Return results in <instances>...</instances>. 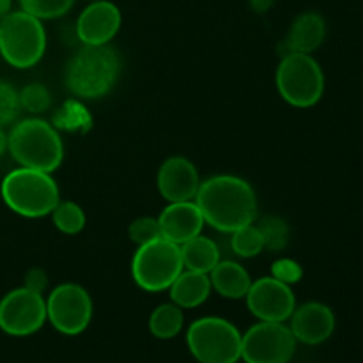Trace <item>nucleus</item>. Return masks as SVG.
<instances>
[{
  "mask_svg": "<svg viewBox=\"0 0 363 363\" xmlns=\"http://www.w3.org/2000/svg\"><path fill=\"white\" fill-rule=\"evenodd\" d=\"M170 289V298L181 308H195L204 303L211 293V280L208 273L199 272H181V275L174 280Z\"/></svg>",
  "mask_w": 363,
  "mask_h": 363,
  "instance_id": "a211bd4d",
  "label": "nucleus"
},
{
  "mask_svg": "<svg viewBox=\"0 0 363 363\" xmlns=\"http://www.w3.org/2000/svg\"><path fill=\"white\" fill-rule=\"evenodd\" d=\"M11 6H13V0H0V20L11 13Z\"/></svg>",
  "mask_w": 363,
  "mask_h": 363,
  "instance_id": "2f4dec72",
  "label": "nucleus"
},
{
  "mask_svg": "<svg viewBox=\"0 0 363 363\" xmlns=\"http://www.w3.org/2000/svg\"><path fill=\"white\" fill-rule=\"evenodd\" d=\"M158 223L162 236L181 247L188 240L201 234L204 216L197 202H170V206H167L160 215Z\"/></svg>",
  "mask_w": 363,
  "mask_h": 363,
  "instance_id": "dca6fc26",
  "label": "nucleus"
},
{
  "mask_svg": "<svg viewBox=\"0 0 363 363\" xmlns=\"http://www.w3.org/2000/svg\"><path fill=\"white\" fill-rule=\"evenodd\" d=\"M250 6L254 7L257 13H266V11L273 6V0H250Z\"/></svg>",
  "mask_w": 363,
  "mask_h": 363,
  "instance_id": "7c9ffc66",
  "label": "nucleus"
},
{
  "mask_svg": "<svg viewBox=\"0 0 363 363\" xmlns=\"http://www.w3.org/2000/svg\"><path fill=\"white\" fill-rule=\"evenodd\" d=\"M245 298L248 311L259 321L286 323L296 308L293 289L273 277L255 280Z\"/></svg>",
  "mask_w": 363,
  "mask_h": 363,
  "instance_id": "f8f14e48",
  "label": "nucleus"
},
{
  "mask_svg": "<svg viewBox=\"0 0 363 363\" xmlns=\"http://www.w3.org/2000/svg\"><path fill=\"white\" fill-rule=\"evenodd\" d=\"M181 247L165 240H158L138 247L131 262V273L138 287L149 293H160L169 289L174 280L183 272Z\"/></svg>",
  "mask_w": 363,
  "mask_h": 363,
  "instance_id": "423d86ee",
  "label": "nucleus"
},
{
  "mask_svg": "<svg viewBox=\"0 0 363 363\" xmlns=\"http://www.w3.org/2000/svg\"><path fill=\"white\" fill-rule=\"evenodd\" d=\"M0 191L7 208L25 218L50 215L59 204V186L52 176L27 167L7 174Z\"/></svg>",
  "mask_w": 363,
  "mask_h": 363,
  "instance_id": "20e7f679",
  "label": "nucleus"
},
{
  "mask_svg": "<svg viewBox=\"0 0 363 363\" xmlns=\"http://www.w3.org/2000/svg\"><path fill=\"white\" fill-rule=\"evenodd\" d=\"M46 319L62 335H80L92 319V300L78 284L55 287L46 301Z\"/></svg>",
  "mask_w": 363,
  "mask_h": 363,
  "instance_id": "9d476101",
  "label": "nucleus"
},
{
  "mask_svg": "<svg viewBox=\"0 0 363 363\" xmlns=\"http://www.w3.org/2000/svg\"><path fill=\"white\" fill-rule=\"evenodd\" d=\"M233 250L241 257H255L264 250V240L257 225H245L233 233Z\"/></svg>",
  "mask_w": 363,
  "mask_h": 363,
  "instance_id": "b1692460",
  "label": "nucleus"
},
{
  "mask_svg": "<svg viewBox=\"0 0 363 363\" xmlns=\"http://www.w3.org/2000/svg\"><path fill=\"white\" fill-rule=\"evenodd\" d=\"M291 332L294 339L308 346H318L328 340L335 330V315L325 303L311 301L294 308L291 315Z\"/></svg>",
  "mask_w": 363,
  "mask_h": 363,
  "instance_id": "4468645a",
  "label": "nucleus"
},
{
  "mask_svg": "<svg viewBox=\"0 0 363 363\" xmlns=\"http://www.w3.org/2000/svg\"><path fill=\"white\" fill-rule=\"evenodd\" d=\"M20 108V94L16 89L7 82L0 80V126L13 123Z\"/></svg>",
  "mask_w": 363,
  "mask_h": 363,
  "instance_id": "bb28decb",
  "label": "nucleus"
},
{
  "mask_svg": "<svg viewBox=\"0 0 363 363\" xmlns=\"http://www.w3.org/2000/svg\"><path fill=\"white\" fill-rule=\"evenodd\" d=\"M277 89L289 105L314 106L325 92V74L308 53H287L277 69Z\"/></svg>",
  "mask_w": 363,
  "mask_h": 363,
  "instance_id": "0eeeda50",
  "label": "nucleus"
},
{
  "mask_svg": "<svg viewBox=\"0 0 363 363\" xmlns=\"http://www.w3.org/2000/svg\"><path fill=\"white\" fill-rule=\"evenodd\" d=\"M121 27V11L116 4L94 0L82 11L77 21V35L84 45H106Z\"/></svg>",
  "mask_w": 363,
  "mask_h": 363,
  "instance_id": "ddd939ff",
  "label": "nucleus"
},
{
  "mask_svg": "<svg viewBox=\"0 0 363 363\" xmlns=\"http://www.w3.org/2000/svg\"><path fill=\"white\" fill-rule=\"evenodd\" d=\"M119 71L121 60L116 50L106 45H85L67 62L66 85L78 98H101L112 91Z\"/></svg>",
  "mask_w": 363,
  "mask_h": 363,
  "instance_id": "f03ea898",
  "label": "nucleus"
},
{
  "mask_svg": "<svg viewBox=\"0 0 363 363\" xmlns=\"http://www.w3.org/2000/svg\"><path fill=\"white\" fill-rule=\"evenodd\" d=\"M46 284H48L46 273L43 272V269L34 268V269H30L27 275H25V286L23 287H27V289H30V291H35V293H43L46 287Z\"/></svg>",
  "mask_w": 363,
  "mask_h": 363,
  "instance_id": "c756f323",
  "label": "nucleus"
},
{
  "mask_svg": "<svg viewBox=\"0 0 363 363\" xmlns=\"http://www.w3.org/2000/svg\"><path fill=\"white\" fill-rule=\"evenodd\" d=\"M326 38L325 18L318 13H303L293 21L286 39L279 45L280 55L287 53H312Z\"/></svg>",
  "mask_w": 363,
  "mask_h": 363,
  "instance_id": "f3484780",
  "label": "nucleus"
},
{
  "mask_svg": "<svg viewBox=\"0 0 363 363\" xmlns=\"http://www.w3.org/2000/svg\"><path fill=\"white\" fill-rule=\"evenodd\" d=\"M257 229L261 230L262 240H264V248L272 252L284 250L289 241V227L279 216H264L257 223Z\"/></svg>",
  "mask_w": 363,
  "mask_h": 363,
  "instance_id": "5701e85b",
  "label": "nucleus"
},
{
  "mask_svg": "<svg viewBox=\"0 0 363 363\" xmlns=\"http://www.w3.org/2000/svg\"><path fill=\"white\" fill-rule=\"evenodd\" d=\"M46 50V32L41 20L25 11H11L0 20V55L18 69L41 60Z\"/></svg>",
  "mask_w": 363,
  "mask_h": 363,
  "instance_id": "39448f33",
  "label": "nucleus"
},
{
  "mask_svg": "<svg viewBox=\"0 0 363 363\" xmlns=\"http://www.w3.org/2000/svg\"><path fill=\"white\" fill-rule=\"evenodd\" d=\"M184 325V315L176 303H163L149 318V332L156 339L169 340L179 335Z\"/></svg>",
  "mask_w": 363,
  "mask_h": 363,
  "instance_id": "412c9836",
  "label": "nucleus"
},
{
  "mask_svg": "<svg viewBox=\"0 0 363 363\" xmlns=\"http://www.w3.org/2000/svg\"><path fill=\"white\" fill-rule=\"evenodd\" d=\"M18 94H20L21 108H25L30 113H43L52 105L48 89L41 84H28Z\"/></svg>",
  "mask_w": 363,
  "mask_h": 363,
  "instance_id": "a878e982",
  "label": "nucleus"
},
{
  "mask_svg": "<svg viewBox=\"0 0 363 363\" xmlns=\"http://www.w3.org/2000/svg\"><path fill=\"white\" fill-rule=\"evenodd\" d=\"M204 222L222 233L250 225L257 216V197L250 184L236 176H215L204 181L195 195Z\"/></svg>",
  "mask_w": 363,
  "mask_h": 363,
  "instance_id": "f257e3e1",
  "label": "nucleus"
},
{
  "mask_svg": "<svg viewBox=\"0 0 363 363\" xmlns=\"http://www.w3.org/2000/svg\"><path fill=\"white\" fill-rule=\"evenodd\" d=\"M52 215L55 227L64 234H78L85 227L84 209L74 202H59Z\"/></svg>",
  "mask_w": 363,
  "mask_h": 363,
  "instance_id": "4be33fe9",
  "label": "nucleus"
},
{
  "mask_svg": "<svg viewBox=\"0 0 363 363\" xmlns=\"http://www.w3.org/2000/svg\"><path fill=\"white\" fill-rule=\"evenodd\" d=\"M272 273L273 279L280 280V282L287 284V286L300 282L301 277H303V269H301V266L298 264L296 261H293V259H280V261H277L275 264H273Z\"/></svg>",
  "mask_w": 363,
  "mask_h": 363,
  "instance_id": "c85d7f7f",
  "label": "nucleus"
},
{
  "mask_svg": "<svg viewBox=\"0 0 363 363\" xmlns=\"http://www.w3.org/2000/svg\"><path fill=\"white\" fill-rule=\"evenodd\" d=\"M7 149L13 158L27 169L53 172L64 158L59 133L43 119H25L7 135Z\"/></svg>",
  "mask_w": 363,
  "mask_h": 363,
  "instance_id": "7ed1b4c3",
  "label": "nucleus"
},
{
  "mask_svg": "<svg viewBox=\"0 0 363 363\" xmlns=\"http://www.w3.org/2000/svg\"><path fill=\"white\" fill-rule=\"evenodd\" d=\"M211 287L218 291L223 298L240 300L247 296L252 286L250 275L241 264L233 261H220L211 269Z\"/></svg>",
  "mask_w": 363,
  "mask_h": 363,
  "instance_id": "6ab92c4d",
  "label": "nucleus"
},
{
  "mask_svg": "<svg viewBox=\"0 0 363 363\" xmlns=\"http://www.w3.org/2000/svg\"><path fill=\"white\" fill-rule=\"evenodd\" d=\"M181 257L184 268L190 272L211 273V269L220 262V250L215 241L199 234L181 245Z\"/></svg>",
  "mask_w": 363,
  "mask_h": 363,
  "instance_id": "aec40b11",
  "label": "nucleus"
},
{
  "mask_svg": "<svg viewBox=\"0 0 363 363\" xmlns=\"http://www.w3.org/2000/svg\"><path fill=\"white\" fill-rule=\"evenodd\" d=\"M46 321V301L41 293L20 287L0 300V330L11 337H28Z\"/></svg>",
  "mask_w": 363,
  "mask_h": 363,
  "instance_id": "9b49d317",
  "label": "nucleus"
},
{
  "mask_svg": "<svg viewBox=\"0 0 363 363\" xmlns=\"http://www.w3.org/2000/svg\"><path fill=\"white\" fill-rule=\"evenodd\" d=\"M186 344L199 363H238L241 360V333L222 318H202L190 326Z\"/></svg>",
  "mask_w": 363,
  "mask_h": 363,
  "instance_id": "6e6552de",
  "label": "nucleus"
},
{
  "mask_svg": "<svg viewBox=\"0 0 363 363\" xmlns=\"http://www.w3.org/2000/svg\"><path fill=\"white\" fill-rule=\"evenodd\" d=\"M201 181L194 163L181 156L169 158L158 172V190L169 202H186L195 199Z\"/></svg>",
  "mask_w": 363,
  "mask_h": 363,
  "instance_id": "2eb2a0df",
  "label": "nucleus"
},
{
  "mask_svg": "<svg viewBox=\"0 0 363 363\" xmlns=\"http://www.w3.org/2000/svg\"><path fill=\"white\" fill-rule=\"evenodd\" d=\"M296 342L284 323L261 321L241 335V360L245 363H289Z\"/></svg>",
  "mask_w": 363,
  "mask_h": 363,
  "instance_id": "1a4fd4ad",
  "label": "nucleus"
},
{
  "mask_svg": "<svg viewBox=\"0 0 363 363\" xmlns=\"http://www.w3.org/2000/svg\"><path fill=\"white\" fill-rule=\"evenodd\" d=\"M74 0H20L21 11L32 14L38 20H52L66 14L73 7Z\"/></svg>",
  "mask_w": 363,
  "mask_h": 363,
  "instance_id": "393cba45",
  "label": "nucleus"
},
{
  "mask_svg": "<svg viewBox=\"0 0 363 363\" xmlns=\"http://www.w3.org/2000/svg\"><path fill=\"white\" fill-rule=\"evenodd\" d=\"M130 238L138 247H142L145 243H151V241L158 240V238H163L162 230H160L158 218L142 216V218L135 220L130 225Z\"/></svg>",
  "mask_w": 363,
  "mask_h": 363,
  "instance_id": "cd10ccee",
  "label": "nucleus"
},
{
  "mask_svg": "<svg viewBox=\"0 0 363 363\" xmlns=\"http://www.w3.org/2000/svg\"><path fill=\"white\" fill-rule=\"evenodd\" d=\"M6 149H7V135L4 133V130L0 128V156L6 152Z\"/></svg>",
  "mask_w": 363,
  "mask_h": 363,
  "instance_id": "473e14b6",
  "label": "nucleus"
},
{
  "mask_svg": "<svg viewBox=\"0 0 363 363\" xmlns=\"http://www.w3.org/2000/svg\"><path fill=\"white\" fill-rule=\"evenodd\" d=\"M92 2H94V0H92Z\"/></svg>",
  "mask_w": 363,
  "mask_h": 363,
  "instance_id": "72a5a7b5",
  "label": "nucleus"
}]
</instances>
